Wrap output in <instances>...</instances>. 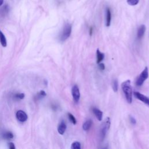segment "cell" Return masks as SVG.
Wrapping results in <instances>:
<instances>
[{
  "label": "cell",
  "mask_w": 149,
  "mask_h": 149,
  "mask_svg": "<svg viewBox=\"0 0 149 149\" xmlns=\"http://www.w3.org/2000/svg\"><path fill=\"white\" fill-rule=\"evenodd\" d=\"M121 87L127 102H129V104L132 103L133 91H132V88L131 86L130 80H127L123 81L121 84Z\"/></svg>",
  "instance_id": "obj_1"
},
{
  "label": "cell",
  "mask_w": 149,
  "mask_h": 149,
  "mask_svg": "<svg viewBox=\"0 0 149 149\" xmlns=\"http://www.w3.org/2000/svg\"><path fill=\"white\" fill-rule=\"evenodd\" d=\"M110 125H111L110 118L109 117H107L104 120V121L102 122V123L101 126V127H100V139L101 141H102L104 139V138L110 127Z\"/></svg>",
  "instance_id": "obj_2"
},
{
  "label": "cell",
  "mask_w": 149,
  "mask_h": 149,
  "mask_svg": "<svg viewBox=\"0 0 149 149\" xmlns=\"http://www.w3.org/2000/svg\"><path fill=\"white\" fill-rule=\"evenodd\" d=\"M72 32V25L69 23H66L63 27V30L60 35L59 39L61 41H65L70 36Z\"/></svg>",
  "instance_id": "obj_3"
},
{
  "label": "cell",
  "mask_w": 149,
  "mask_h": 149,
  "mask_svg": "<svg viewBox=\"0 0 149 149\" xmlns=\"http://www.w3.org/2000/svg\"><path fill=\"white\" fill-rule=\"evenodd\" d=\"M148 77V68L146 67L144 70L140 73L139 76L136 80V84L137 86H141L144 83L145 80Z\"/></svg>",
  "instance_id": "obj_4"
},
{
  "label": "cell",
  "mask_w": 149,
  "mask_h": 149,
  "mask_svg": "<svg viewBox=\"0 0 149 149\" xmlns=\"http://www.w3.org/2000/svg\"><path fill=\"white\" fill-rule=\"evenodd\" d=\"M72 95L74 101L76 103H77L79 101L80 97V91L79 88L77 85L75 84L73 86L72 88Z\"/></svg>",
  "instance_id": "obj_5"
},
{
  "label": "cell",
  "mask_w": 149,
  "mask_h": 149,
  "mask_svg": "<svg viewBox=\"0 0 149 149\" xmlns=\"http://www.w3.org/2000/svg\"><path fill=\"white\" fill-rule=\"evenodd\" d=\"M133 94L136 98H137L140 101H142L145 104L149 105V98L148 97H146V95L141 94L140 93H139L138 91H134L133 93Z\"/></svg>",
  "instance_id": "obj_6"
},
{
  "label": "cell",
  "mask_w": 149,
  "mask_h": 149,
  "mask_svg": "<svg viewBox=\"0 0 149 149\" xmlns=\"http://www.w3.org/2000/svg\"><path fill=\"white\" fill-rule=\"evenodd\" d=\"M16 117L17 119L20 122H24L27 119V115L25 112L22 110H19L16 113Z\"/></svg>",
  "instance_id": "obj_7"
},
{
  "label": "cell",
  "mask_w": 149,
  "mask_h": 149,
  "mask_svg": "<svg viewBox=\"0 0 149 149\" xmlns=\"http://www.w3.org/2000/svg\"><path fill=\"white\" fill-rule=\"evenodd\" d=\"M146 31V26L144 24H141L138 29L137 33V37L138 39H141Z\"/></svg>",
  "instance_id": "obj_8"
},
{
  "label": "cell",
  "mask_w": 149,
  "mask_h": 149,
  "mask_svg": "<svg viewBox=\"0 0 149 149\" xmlns=\"http://www.w3.org/2000/svg\"><path fill=\"white\" fill-rule=\"evenodd\" d=\"M66 129V125L63 120H62L58 126V132L60 134H63Z\"/></svg>",
  "instance_id": "obj_9"
},
{
  "label": "cell",
  "mask_w": 149,
  "mask_h": 149,
  "mask_svg": "<svg viewBox=\"0 0 149 149\" xmlns=\"http://www.w3.org/2000/svg\"><path fill=\"white\" fill-rule=\"evenodd\" d=\"M92 111H93V112L94 114V115L96 116L97 119L98 120L101 121L102 119V114H103L102 112L97 108H93Z\"/></svg>",
  "instance_id": "obj_10"
},
{
  "label": "cell",
  "mask_w": 149,
  "mask_h": 149,
  "mask_svg": "<svg viewBox=\"0 0 149 149\" xmlns=\"http://www.w3.org/2000/svg\"><path fill=\"white\" fill-rule=\"evenodd\" d=\"M106 26L107 27H109L111 21V12L109 8H107L106 9Z\"/></svg>",
  "instance_id": "obj_11"
},
{
  "label": "cell",
  "mask_w": 149,
  "mask_h": 149,
  "mask_svg": "<svg viewBox=\"0 0 149 149\" xmlns=\"http://www.w3.org/2000/svg\"><path fill=\"white\" fill-rule=\"evenodd\" d=\"M105 55L104 53L101 52L98 49H97V63L98 64L104 59Z\"/></svg>",
  "instance_id": "obj_12"
},
{
  "label": "cell",
  "mask_w": 149,
  "mask_h": 149,
  "mask_svg": "<svg viewBox=\"0 0 149 149\" xmlns=\"http://www.w3.org/2000/svg\"><path fill=\"white\" fill-rule=\"evenodd\" d=\"M92 123H93V122H92V120L91 119H88L83 124V129L84 130H88L90 127H91V125H92Z\"/></svg>",
  "instance_id": "obj_13"
},
{
  "label": "cell",
  "mask_w": 149,
  "mask_h": 149,
  "mask_svg": "<svg viewBox=\"0 0 149 149\" xmlns=\"http://www.w3.org/2000/svg\"><path fill=\"white\" fill-rule=\"evenodd\" d=\"M0 43L2 45V47H5L7 45V41L6 37L3 33L0 30Z\"/></svg>",
  "instance_id": "obj_14"
},
{
  "label": "cell",
  "mask_w": 149,
  "mask_h": 149,
  "mask_svg": "<svg viewBox=\"0 0 149 149\" xmlns=\"http://www.w3.org/2000/svg\"><path fill=\"white\" fill-rule=\"evenodd\" d=\"M112 87L114 92H117L118 90V82L117 79H114L112 83Z\"/></svg>",
  "instance_id": "obj_15"
},
{
  "label": "cell",
  "mask_w": 149,
  "mask_h": 149,
  "mask_svg": "<svg viewBox=\"0 0 149 149\" xmlns=\"http://www.w3.org/2000/svg\"><path fill=\"white\" fill-rule=\"evenodd\" d=\"M72 149H80L81 146L80 143L79 141H74L71 145Z\"/></svg>",
  "instance_id": "obj_16"
},
{
  "label": "cell",
  "mask_w": 149,
  "mask_h": 149,
  "mask_svg": "<svg viewBox=\"0 0 149 149\" xmlns=\"http://www.w3.org/2000/svg\"><path fill=\"white\" fill-rule=\"evenodd\" d=\"M68 115L69 119L71 122V123H72L73 125H76L77 123V120H76V118H74V116L70 113H68Z\"/></svg>",
  "instance_id": "obj_17"
},
{
  "label": "cell",
  "mask_w": 149,
  "mask_h": 149,
  "mask_svg": "<svg viewBox=\"0 0 149 149\" xmlns=\"http://www.w3.org/2000/svg\"><path fill=\"white\" fill-rule=\"evenodd\" d=\"M3 137L6 139H8V140L12 139L13 137V134L10 132H7L5 133V134H3Z\"/></svg>",
  "instance_id": "obj_18"
},
{
  "label": "cell",
  "mask_w": 149,
  "mask_h": 149,
  "mask_svg": "<svg viewBox=\"0 0 149 149\" xmlns=\"http://www.w3.org/2000/svg\"><path fill=\"white\" fill-rule=\"evenodd\" d=\"M139 2V0H127V3L131 6L136 5Z\"/></svg>",
  "instance_id": "obj_19"
},
{
  "label": "cell",
  "mask_w": 149,
  "mask_h": 149,
  "mask_svg": "<svg viewBox=\"0 0 149 149\" xmlns=\"http://www.w3.org/2000/svg\"><path fill=\"white\" fill-rule=\"evenodd\" d=\"M15 97L19 98V99H23L24 97V94L23 93H19V94H16L15 95Z\"/></svg>",
  "instance_id": "obj_20"
},
{
  "label": "cell",
  "mask_w": 149,
  "mask_h": 149,
  "mask_svg": "<svg viewBox=\"0 0 149 149\" xmlns=\"http://www.w3.org/2000/svg\"><path fill=\"white\" fill-rule=\"evenodd\" d=\"M129 119H130V122H131V123H132V124H133V125H135V124L136 123V120L135 119V118H134V117L130 116Z\"/></svg>",
  "instance_id": "obj_21"
},
{
  "label": "cell",
  "mask_w": 149,
  "mask_h": 149,
  "mask_svg": "<svg viewBox=\"0 0 149 149\" xmlns=\"http://www.w3.org/2000/svg\"><path fill=\"white\" fill-rule=\"evenodd\" d=\"M98 68L100 70H103L105 69V65L102 63H98Z\"/></svg>",
  "instance_id": "obj_22"
},
{
  "label": "cell",
  "mask_w": 149,
  "mask_h": 149,
  "mask_svg": "<svg viewBox=\"0 0 149 149\" xmlns=\"http://www.w3.org/2000/svg\"><path fill=\"white\" fill-rule=\"evenodd\" d=\"M39 94H40V97H44V96H45V95H46L45 92L44 91H43V90L40 91V93H39Z\"/></svg>",
  "instance_id": "obj_23"
},
{
  "label": "cell",
  "mask_w": 149,
  "mask_h": 149,
  "mask_svg": "<svg viewBox=\"0 0 149 149\" xmlns=\"http://www.w3.org/2000/svg\"><path fill=\"white\" fill-rule=\"evenodd\" d=\"M9 147L10 149H15V145L13 143H9Z\"/></svg>",
  "instance_id": "obj_24"
},
{
  "label": "cell",
  "mask_w": 149,
  "mask_h": 149,
  "mask_svg": "<svg viewBox=\"0 0 149 149\" xmlns=\"http://www.w3.org/2000/svg\"><path fill=\"white\" fill-rule=\"evenodd\" d=\"M90 35L91 36L92 35V33H93V27H90Z\"/></svg>",
  "instance_id": "obj_25"
},
{
  "label": "cell",
  "mask_w": 149,
  "mask_h": 149,
  "mask_svg": "<svg viewBox=\"0 0 149 149\" xmlns=\"http://www.w3.org/2000/svg\"><path fill=\"white\" fill-rule=\"evenodd\" d=\"M3 0H0V6L3 4Z\"/></svg>",
  "instance_id": "obj_26"
}]
</instances>
